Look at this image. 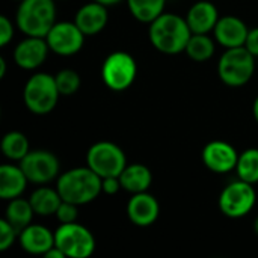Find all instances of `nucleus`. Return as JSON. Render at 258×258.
<instances>
[{
    "label": "nucleus",
    "mask_w": 258,
    "mask_h": 258,
    "mask_svg": "<svg viewBox=\"0 0 258 258\" xmlns=\"http://www.w3.org/2000/svg\"><path fill=\"white\" fill-rule=\"evenodd\" d=\"M148 36L157 51L163 54H178L186 50L192 30L186 18L177 14L163 12L150 23Z\"/></svg>",
    "instance_id": "obj_1"
},
{
    "label": "nucleus",
    "mask_w": 258,
    "mask_h": 258,
    "mask_svg": "<svg viewBox=\"0 0 258 258\" xmlns=\"http://www.w3.org/2000/svg\"><path fill=\"white\" fill-rule=\"evenodd\" d=\"M101 181L103 178L89 166L74 168L59 175L56 189L63 201L83 206L98 198V195L103 192Z\"/></svg>",
    "instance_id": "obj_2"
},
{
    "label": "nucleus",
    "mask_w": 258,
    "mask_h": 258,
    "mask_svg": "<svg viewBox=\"0 0 258 258\" xmlns=\"http://www.w3.org/2000/svg\"><path fill=\"white\" fill-rule=\"evenodd\" d=\"M56 23L54 0H21L15 14V24L26 36L45 38Z\"/></svg>",
    "instance_id": "obj_3"
},
{
    "label": "nucleus",
    "mask_w": 258,
    "mask_h": 258,
    "mask_svg": "<svg viewBox=\"0 0 258 258\" xmlns=\"http://www.w3.org/2000/svg\"><path fill=\"white\" fill-rule=\"evenodd\" d=\"M255 73V56L245 47L227 48L218 63L221 80L233 88L246 85Z\"/></svg>",
    "instance_id": "obj_4"
},
{
    "label": "nucleus",
    "mask_w": 258,
    "mask_h": 258,
    "mask_svg": "<svg viewBox=\"0 0 258 258\" xmlns=\"http://www.w3.org/2000/svg\"><path fill=\"white\" fill-rule=\"evenodd\" d=\"M59 89L56 85L54 76L47 73L33 74L24 85L23 100L26 107L35 115H47L50 113L59 100Z\"/></svg>",
    "instance_id": "obj_5"
},
{
    "label": "nucleus",
    "mask_w": 258,
    "mask_h": 258,
    "mask_svg": "<svg viewBox=\"0 0 258 258\" xmlns=\"http://www.w3.org/2000/svg\"><path fill=\"white\" fill-rule=\"evenodd\" d=\"M54 246L67 258H88L95 251V237L83 225L77 222L60 224L54 231Z\"/></svg>",
    "instance_id": "obj_6"
},
{
    "label": "nucleus",
    "mask_w": 258,
    "mask_h": 258,
    "mask_svg": "<svg viewBox=\"0 0 258 258\" xmlns=\"http://www.w3.org/2000/svg\"><path fill=\"white\" fill-rule=\"evenodd\" d=\"M138 73V65L135 57L127 51H113L110 53L101 67V79L104 85L112 91H125L128 89Z\"/></svg>",
    "instance_id": "obj_7"
},
{
    "label": "nucleus",
    "mask_w": 258,
    "mask_h": 258,
    "mask_svg": "<svg viewBox=\"0 0 258 258\" xmlns=\"http://www.w3.org/2000/svg\"><path fill=\"white\" fill-rule=\"evenodd\" d=\"M88 166L101 178L119 177L127 166V157L121 147L113 142L101 141L94 144L86 154Z\"/></svg>",
    "instance_id": "obj_8"
},
{
    "label": "nucleus",
    "mask_w": 258,
    "mask_h": 258,
    "mask_svg": "<svg viewBox=\"0 0 258 258\" xmlns=\"http://www.w3.org/2000/svg\"><path fill=\"white\" fill-rule=\"evenodd\" d=\"M255 203L257 194L254 184L240 178L230 183L219 195V209L225 216L231 219L246 216L254 209Z\"/></svg>",
    "instance_id": "obj_9"
},
{
    "label": "nucleus",
    "mask_w": 258,
    "mask_h": 258,
    "mask_svg": "<svg viewBox=\"0 0 258 258\" xmlns=\"http://www.w3.org/2000/svg\"><path fill=\"white\" fill-rule=\"evenodd\" d=\"M26 174L29 183L45 184L59 175V160L57 157L45 150L29 151L18 163Z\"/></svg>",
    "instance_id": "obj_10"
},
{
    "label": "nucleus",
    "mask_w": 258,
    "mask_h": 258,
    "mask_svg": "<svg viewBox=\"0 0 258 258\" xmlns=\"http://www.w3.org/2000/svg\"><path fill=\"white\" fill-rule=\"evenodd\" d=\"M85 33L79 29L76 23L60 21L54 23L45 39L50 47V51L59 56H73L79 53L85 44Z\"/></svg>",
    "instance_id": "obj_11"
},
{
    "label": "nucleus",
    "mask_w": 258,
    "mask_h": 258,
    "mask_svg": "<svg viewBox=\"0 0 258 258\" xmlns=\"http://www.w3.org/2000/svg\"><path fill=\"white\" fill-rule=\"evenodd\" d=\"M239 154L236 148L225 141H212L203 150L204 165L216 174H227L236 169Z\"/></svg>",
    "instance_id": "obj_12"
},
{
    "label": "nucleus",
    "mask_w": 258,
    "mask_h": 258,
    "mask_svg": "<svg viewBox=\"0 0 258 258\" xmlns=\"http://www.w3.org/2000/svg\"><path fill=\"white\" fill-rule=\"evenodd\" d=\"M48 51L50 47L45 38L27 36L17 44L14 50V60L20 68L32 71L39 68L45 62Z\"/></svg>",
    "instance_id": "obj_13"
},
{
    "label": "nucleus",
    "mask_w": 258,
    "mask_h": 258,
    "mask_svg": "<svg viewBox=\"0 0 258 258\" xmlns=\"http://www.w3.org/2000/svg\"><path fill=\"white\" fill-rule=\"evenodd\" d=\"M159 213H160L159 201L148 192L133 194V197L127 203V216L130 222L138 227L153 225L157 221Z\"/></svg>",
    "instance_id": "obj_14"
},
{
    "label": "nucleus",
    "mask_w": 258,
    "mask_h": 258,
    "mask_svg": "<svg viewBox=\"0 0 258 258\" xmlns=\"http://www.w3.org/2000/svg\"><path fill=\"white\" fill-rule=\"evenodd\" d=\"M248 32L249 29L246 27V24L239 17H234V15L221 17L213 29L216 41L225 48L245 45Z\"/></svg>",
    "instance_id": "obj_15"
},
{
    "label": "nucleus",
    "mask_w": 258,
    "mask_h": 258,
    "mask_svg": "<svg viewBox=\"0 0 258 258\" xmlns=\"http://www.w3.org/2000/svg\"><path fill=\"white\" fill-rule=\"evenodd\" d=\"M18 243L29 254L45 255L54 246V233L44 225L29 224L18 233Z\"/></svg>",
    "instance_id": "obj_16"
},
{
    "label": "nucleus",
    "mask_w": 258,
    "mask_h": 258,
    "mask_svg": "<svg viewBox=\"0 0 258 258\" xmlns=\"http://www.w3.org/2000/svg\"><path fill=\"white\" fill-rule=\"evenodd\" d=\"M107 21H109L107 6L94 0L91 3L83 5L77 11L76 18H74V23L86 36L100 33L106 27Z\"/></svg>",
    "instance_id": "obj_17"
},
{
    "label": "nucleus",
    "mask_w": 258,
    "mask_h": 258,
    "mask_svg": "<svg viewBox=\"0 0 258 258\" xmlns=\"http://www.w3.org/2000/svg\"><path fill=\"white\" fill-rule=\"evenodd\" d=\"M218 8L207 0L197 2L190 6L186 15V21L192 30V33H209L213 32L218 20H219Z\"/></svg>",
    "instance_id": "obj_18"
},
{
    "label": "nucleus",
    "mask_w": 258,
    "mask_h": 258,
    "mask_svg": "<svg viewBox=\"0 0 258 258\" xmlns=\"http://www.w3.org/2000/svg\"><path fill=\"white\" fill-rule=\"evenodd\" d=\"M27 177L21 166L5 163L0 166V198L5 201L18 198L27 187Z\"/></svg>",
    "instance_id": "obj_19"
},
{
    "label": "nucleus",
    "mask_w": 258,
    "mask_h": 258,
    "mask_svg": "<svg viewBox=\"0 0 258 258\" xmlns=\"http://www.w3.org/2000/svg\"><path fill=\"white\" fill-rule=\"evenodd\" d=\"M119 180L122 189L133 195V194L147 192L150 189L153 183V174L145 165L133 163L124 168V171L119 175Z\"/></svg>",
    "instance_id": "obj_20"
},
{
    "label": "nucleus",
    "mask_w": 258,
    "mask_h": 258,
    "mask_svg": "<svg viewBox=\"0 0 258 258\" xmlns=\"http://www.w3.org/2000/svg\"><path fill=\"white\" fill-rule=\"evenodd\" d=\"M29 201L35 210V215L50 216V215H56L62 203V197L57 192V189H50V187L42 186L32 192Z\"/></svg>",
    "instance_id": "obj_21"
},
{
    "label": "nucleus",
    "mask_w": 258,
    "mask_h": 258,
    "mask_svg": "<svg viewBox=\"0 0 258 258\" xmlns=\"http://www.w3.org/2000/svg\"><path fill=\"white\" fill-rule=\"evenodd\" d=\"M33 215H35V210L30 204L29 200H24L21 197L18 198H14V200H9V204L6 207V215L5 218L18 230V233L27 227L29 224H32V219H33Z\"/></svg>",
    "instance_id": "obj_22"
},
{
    "label": "nucleus",
    "mask_w": 258,
    "mask_h": 258,
    "mask_svg": "<svg viewBox=\"0 0 258 258\" xmlns=\"http://www.w3.org/2000/svg\"><path fill=\"white\" fill-rule=\"evenodd\" d=\"M132 15L141 23H151L163 14L166 0H125Z\"/></svg>",
    "instance_id": "obj_23"
},
{
    "label": "nucleus",
    "mask_w": 258,
    "mask_h": 258,
    "mask_svg": "<svg viewBox=\"0 0 258 258\" xmlns=\"http://www.w3.org/2000/svg\"><path fill=\"white\" fill-rule=\"evenodd\" d=\"M184 51L192 60L206 62L215 54V41L209 33H192Z\"/></svg>",
    "instance_id": "obj_24"
},
{
    "label": "nucleus",
    "mask_w": 258,
    "mask_h": 258,
    "mask_svg": "<svg viewBox=\"0 0 258 258\" xmlns=\"http://www.w3.org/2000/svg\"><path fill=\"white\" fill-rule=\"evenodd\" d=\"M29 151V141L21 132H9L3 136L2 153L6 159L20 162Z\"/></svg>",
    "instance_id": "obj_25"
},
{
    "label": "nucleus",
    "mask_w": 258,
    "mask_h": 258,
    "mask_svg": "<svg viewBox=\"0 0 258 258\" xmlns=\"http://www.w3.org/2000/svg\"><path fill=\"white\" fill-rule=\"evenodd\" d=\"M236 172L237 177L246 183H258V148H248L239 154Z\"/></svg>",
    "instance_id": "obj_26"
},
{
    "label": "nucleus",
    "mask_w": 258,
    "mask_h": 258,
    "mask_svg": "<svg viewBox=\"0 0 258 258\" xmlns=\"http://www.w3.org/2000/svg\"><path fill=\"white\" fill-rule=\"evenodd\" d=\"M56 85L60 92V95H73L80 88V76L73 70H62L56 76Z\"/></svg>",
    "instance_id": "obj_27"
},
{
    "label": "nucleus",
    "mask_w": 258,
    "mask_h": 258,
    "mask_svg": "<svg viewBox=\"0 0 258 258\" xmlns=\"http://www.w3.org/2000/svg\"><path fill=\"white\" fill-rule=\"evenodd\" d=\"M18 237V230L5 218L0 221V251H6L12 246Z\"/></svg>",
    "instance_id": "obj_28"
},
{
    "label": "nucleus",
    "mask_w": 258,
    "mask_h": 258,
    "mask_svg": "<svg viewBox=\"0 0 258 258\" xmlns=\"http://www.w3.org/2000/svg\"><path fill=\"white\" fill-rule=\"evenodd\" d=\"M79 206L70 203V201H63L60 203L57 212H56V218L60 224H70V222H76L77 221V216H79Z\"/></svg>",
    "instance_id": "obj_29"
},
{
    "label": "nucleus",
    "mask_w": 258,
    "mask_h": 258,
    "mask_svg": "<svg viewBox=\"0 0 258 258\" xmlns=\"http://www.w3.org/2000/svg\"><path fill=\"white\" fill-rule=\"evenodd\" d=\"M14 38V24L6 15H0V45L5 47Z\"/></svg>",
    "instance_id": "obj_30"
},
{
    "label": "nucleus",
    "mask_w": 258,
    "mask_h": 258,
    "mask_svg": "<svg viewBox=\"0 0 258 258\" xmlns=\"http://www.w3.org/2000/svg\"><path fill=\"white\" fill-rule=\"evenodd\" d=\"M101 187H103V194H106V195H115V194L119 192V189H122L119 177H106V178H103Z\"/></svg>",
    "instance_id": "obj_31"
},
{
    "label": "nucleus",
    "mask_w": 258,
    "mask_h": 258,
    "mask_svg": "<svg viewBox=\"0 0 258 258\" xmlns=\"http://www.w3.org/2000/svg\"><path fill=\"white\" fill-rule=\"evenodd\" d=\"M245 47H246L255 57H258V27L251 29V30L248 32V38H246Z\"/></svg>",
    "instance_id": "obj_32"
},
{
    "label": "nucleus",
    "mask_w": 258,
    "mask_h": 258,
    "mask_svg": "<svg viewBox=\"0 0 258 258\" xmlns=\"http://www.w3.org/2000/svg\"><path fill=\"white\" fill-rule=\"evenodd\" d=\"M45 258H67L65 257V254L57 248V246H53L50 251H47L45 252V255H44Z\"/></svg>",
    "instance_id": "obj_33"
},
{
    "label": "nucleus",
    "mask_w": 258,
    "mask_h": 258,
    "mask_svg": "<svg viewBox=\"0 0 258 258\" xmlns=\"http://www.w3.org/2000/svg\"><path fill=\"white\" fill-rule=\"evenodd\" d=\"M5 74H6V60L0 57V79H3Z\"/></svg>",
    "instance_id": "obj_34"
},
{
    "label": "nucleus",
    "mask_w": 258,
    "mask_h": 258,
    "mask_svg": "<svg viewBox=\"0 0 258 258\" xmlns=\"http://www.w3.org/2000/svg\"><path fill=\"white\" fill-rule=\"evenodd\" d=\"M94 2L103 3V5H106V6H113V5H116V3H119V2H122V0H94Z\"/></svg>",
    "instance_id": "obj_35"
},
{
    "label": "nucleus",
    "mask_w": 258,
    "mask_h": 258,
    "mask_svg": "<svg viewBox=\"0 0 258 258\" xmlns=\"http://www.w3.org/2000/svg\"><path fill=\"white\" fill-rule=\"evenodd\" d=\"M252 110H254V118H255V121H257V124H258V97L255 98V101H254V107H252Z\"/></svg>",
    "instance_id": "obj_36"
},
{
    "label": "nucleus",
    "mask_w": 258,
    "mask_h": 258,
    "mask_svg": "<svg viewBox=\"0 0 258 258\" xmlns=\"http://www.w3.org/2000/svg\"><path fill=\"white\" fill-rule=\"evenodd\" d=\"M254 230H255V233H257L258 236V216L257 219H255V222H254Z\"/></svg>",
    "instance_id": "obj_37"
},
{
    "label": "nucleus",
    "mask_w": 258,
    "mask_h": 258,
    "mask_svg": "<svg viewBox=\"0 0 258 258\" xmlns=\"http://www.w3.org/2000/svg\"><path fill=\"white\" fill-rule=\"evenodd\" d=\"M15 2H21V0H15Z\"/></svg>",
    "instance_id": "obj_38"
}]
</instances>
